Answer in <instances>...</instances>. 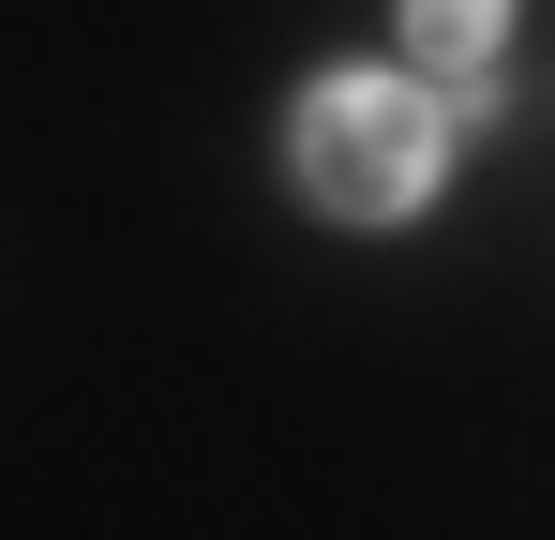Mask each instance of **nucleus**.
Masks as SVG:
<instances>
[{"mask_svg":"<svg viewBox=\"0 0 555 540\" xmlns=\"http://www.w3.org/2000/svg\"><path fill=\"white\" fill-rule=\"evenodd\" d=\"M285 151H300V195L346 210V226H405V210H436V166H451L436 105L390 90V76H315Z\"/></svg>","mask_w":555,"mask_h":540,"instance_id":"nucleus-1","label":"nucleus"},{"mask_svg":"<svg viewBox=\"0 0 555 540\" xmlns=\"http://www.w3.org/2000/svg\"><path fill=\"white\" fill-rule=\"evenodd\" d=\"M495 46H511V0H405V61L436 90H465V105H495Z\"/></svg>","mask_w":555,"mask_h":540,"instance_id":"nucleus-2","label":"nucleus"}]
</instances>
